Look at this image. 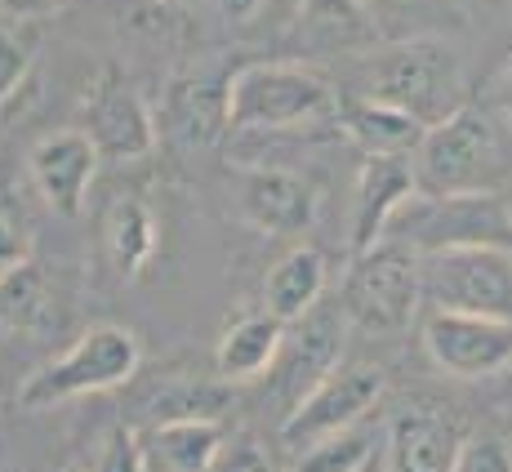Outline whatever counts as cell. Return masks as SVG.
I'll return each instance as SVG.
<instances>
[{"mask_svg": "<svg viewBox=\"0 0 512 472\" xmlns=\"http://www.w3.org/2000/svg\"><path fill=\"white\" fill-rule=\"evenodd\" d=\"M90 472H147V446L139 441V432H130V428L107 432Z\"/></svg>", "mask_w": 512, "mask_h": 472, "instance_id": "obj_27", "label": "cell"}, {"mask_svg": "<svg viewBox=\"0 0 512 472\" xmlns=\"http://www.w3.org/2000/svg\"><path fill=\"white\" fill-rule=\"evenodd\" d=\"M156 245H161L156 214L147 210L139 196H121L103 219V250H107V259H112V268L121 272L125 281L143 277L147 263L156 259Z\"/></svg>", "mask_w": 512, "mask_h": 472, "instance_id": "obj_21", "label": "cell"}, {"mask_svg": "<svg viewBox=\"0 0 512 472\" xmlns=\"http://www.w3.org/2000/svg\"><path fill=\"white\" fill-rule=\"evenodd\" d=\"M36 63V32L27 23L0 27V107L27 85Z\"/></svg>", "mask_w": 512, "mask_h": 472, "instance_id": "obj_25", "label": "cell"}, {"mask_svg": "<svg viewBox=\"0 0 512 472\" xmlns=\"http://www.w3.org/2000/svg\"><path fill=\"white\" fill-rule=\"evenodd\" d=\"M334 330H339L334 317H317V308H312L299 330L285 334V348H281V357L272 370H281V392L290 397V406L312 388V383H321L334 366H339L343 339Z\"/></svg>", "mask_w": 512, "mask_h": 472, "instance_id": "obj_20", "label": "cell"}, {"mask_svg": "<svg viewBox=\"0 0 512 472\" xmlns=\"http://www.w3.org/2000/svg\"><path fill=\"white\" fill-rule=\"evenodd\" d=\"M423 352L450 379H495L512 370V321L432 312L423 321Z\"/></svg>", "mask_w": 512, "mask_h": 472, "instance_id": "obj_10", "label": "cell"}, {"mask_svg": "<svg viewBox=\"0 0 512 472\" xmlns=\"http://www.w3.org/2000/svg\"><path fill=\"white\" fill-rule=\"evenodd\" d=\"M228 85L232 72L214 63H196L170 81L165 94V121L187 147H210L219 143L228 125Z\"/></svg>", "mask_w": 512, "mask_h": 472, "instance_id": "obj_13", "label": "cell"}, {"mask_svg": "<svg viewBox=\"0 0 512 472\" xmlns=\"http://www.w3.org/2000/svg\"><path fill=\"white\" fill-rule=\"evenodd\" d=\"M392 241H406L415 254L464 250V245H512V214L490 188L481 192H415L388 228Z\"/></svg>", "mask_w": 512, "mask_h": 472, "instance_id": "obj_4", "label": "cell"}, {"mask_svg": "<svg viewBox=\"0 0 512 472\" xmlns=\"http://www.w3.org/2000/svg\"><path fill=\"white\" fill-rule=\"evenodd\" d=\"M383 397V370L370 361H348V366H334L321 383H312L299 401L290 406L281 424V441L299 455L312 441L334 437L343 428H357L370 415V406Z\"/></svg>", "mask_w": 512, "mask_h": 472, "instance_id": "obj_8", "label": "cell"}, {"mask_svg": "<svg viewBox=\"0 0 512 472\" xmlns=\"http://www.w3.org/2000/svg\"><path fill=\"white\" fill-rule=\"evenodd\" d=\"M45 285L36 277V268H23L14 277H0V326L36 330L45 321Z\"/></svg>", "mask_w": 512, "mask_h": 472, "instance_id": "obj_24", "label": "cell"}, {"mask_svg": "<svg viewBox=\"0 0 512 472\" xmlns=\"http://www.w3.org/2000/svg\"><path fill=\"white\" fill-rule=\"evenodd\" d=\"M419 192H481L499 174V130L481 107L464 103L446 121L428 125L419 147L410 152Z\"/></svg>", "mask_w": 512, "mask_h": 472, "instance_id": "obj_5", "label": "cell"}, {"mask_svg": "<svg viewBox=\"0 0 512 472\" xmlns=\"http://www.w3.org/2000/svg\"><path fill=\"white\" fill-rule=\"evenodd\" d=\"M210 472H277V468H272V455L254 437H228L219 446V455H214Z\"/></svg>", "mask_w": 512, "mask_h": 472, "instance_id": "obj_29", "label": "cell"}, {"mask_svg": "<svg viewBox=\"0 0 512 472\" xmlns=\"http://www.w3.org/2000/svg\"><path fill=\"white\" fill-rule=\"evenodd\" d=\"M419 192L410 156H366L357 170V196H352V254L370 250L388 236L397 210Z\"/></svg>", "mask_w": 512, "mask_h": 472, "instance_id": "obj_14", "label": "cell"}, {"mask_svg": "<svg viewBox=\"0 0 512 472\" xmlns=\"http://www.w3.org/2000/svg\"><path fill=\"white\" fill-rule=\"evenodd\" d=\"M67 472H81V468H67Z\"/></svg>", "mask_w": 512, "mask_h": 472, "instance_id": "obj_33", "label": "cell"}, {"mask_svg": "<svg viewBox=\"0 0 512 472\" xmlns=\"http://www.w3.org/2000/svg\"><path fill=\"white\" fill-rule=\"evenodd\" d=\"M205 5L223 27H250L268 9V0H205Z\"/></svg>", "mask_w": 512, "mask_h": 472, "instance_id": "obj_30", "label": "cell"}, {"mask_svg": "<svg viewBox=\"0 0 512 472\" xmlns=\"http://www.w3.org/2000/svg\"><path fill=\"white\" fill-rule=\"evenodd\" d=\"M326 281H330V268H326V259H321V250L294 245V250H285L281 259L272 263L268 277H263V312L281 317L285 326L303 321L321 303Z\"/></svg>", "mask_w": 512, "mask_h": 472, "instance_id": "obj_19", "label": "cell"}, {"mask_svg": "<svg viewBox=\"0 0 512 472\" xmlns=\"http://www.w3.org/2000/svg\"><path fill=\"white\" fill-rule=\"evenodd\" d=\"M464 432L437 410H406L388 424V472H450Z\"/></svg>", "mask_w": 512, "mask_h": 472, "instance_id": "obj_16", "label": "cell"}, {"mask_svg": "<svg viewBox=\"0 0 512 472\" xmlns=\"http://www.w3.org/2000/svg\"><path fill=\"white\" fill-rule=\"evenodd\" d=\"M58 0H0V14L14 18V23H36V18L54 14Z\"/></svg>", "mask_w": 512, "mask_h": 472, "instance_id": "obj_32", "label": "cell"}, {"mask_svg": "<svg viewBox=\"0 0 512 472\" xmlns=\"http://www.w3.org/2000/svg\"><path fill=\"white\" fill-rule=\"evenodd\" d=\"M294 36L312 54H366L383 41L366 0H299Z\"/></svg>", "mask_w": 512, "mask_h": 472, "instance_id": "obj_15", "label": "cell"}, {"mask_svg": "<svg viewBox=\"0 0 512 472\" xmlns=\"http://www.w3.org/2000/svg\"><path fill=\"white\" fill-rule=\"evenodd\" d=\"M366 472H370V468H366Z\"/></svg>", "mask_w": 512, "mask_h": 472, "instance_id": "obj_34", "label": "cell"}, {"mask_svg": "<svg viewBox=\"0 0 512 472\" xmlns=\"http://www.w3.org/2000/svg\"><path fill=\"white\" fill-rule=\"evenodd\" d=\"M223 441L219 419H165L147 437V455L165 472H210Z\"/></svg>", "mask_w": 512, "mask_h": 472, "instance_id": "obj_22", "label": "cell"}, {"mask_svg": "<svg viewBox=\"0 0 512 472\" xmlns=\"http://www.w3.org/2000/svg\"><path fill=\"white\" fill-rule=\"evenodd\" d=\"M374 23H383V14H428V9H441L446 0H366Z\"/></svg>", "mask_w": 512, "mask_h": 472, "instance_id": "obj_31", "label": "cell"}, {"mask_svg": "<svg viewBox=\"0 0 512 472\" xmlns=\"http://www.w3.org/2000/svg\"><path fill=\"white\" fill-rule=\"evenodd\" d=\"M143 361L139 334L125 326H90L63 357L36 366L18 383V406L23 410H54L63 401L94 397V392L125 388Z\"/></svg>", "mask_w": 512, "mask_h": 472, "instance_id": "obj_3", "label": "cell"}, {"mask_svg": "<svg viewBox=\"0 0 512 472\" xmlns=\"http://www.w3.org/2000/svg\"><path fill=\"white\" fill-rule=\"evenodd\" d=\"M423 299L432 303V312L512 321V245L423 254Z\"/></svg>", "mask_w": 512, "mask_h": 472, "instance_id": "obj_7", "label": "cell"}, {"mask_svg": "<svg viewBox=\"0 0 512 472\" xmlns=\"http://www.w3.org/2000/svg\"><path fill=\"white\" fill-rule=\"evenodd\" d=\"M32 245H36V232L27 210L14 196L0 192V277H14V272L32 268Z\"/></svg>", "mask_w": 512, "mask_h": 472, "instance_id": "obj_26", "label": "cell"}, {"mask_svg": "<svg viewBox=\"0 0 512 472\" xmlns=\"http://www.w3.org/2000/svg\"><path fill=\"white\" fill-rule=\"evenodd\" d=\"M450 472H512V450L499 437H464Z\"/></svg>", "mask_w": 512, "mask_h": 472, "instance_id": "obj_28", "label": "cell"}, {"mask_svg": "<svg viewBox=\"0 0 512 472\" xmlns=\"http://www.w3.org/2000/svg\"><path fill=\"white\" fill-rule=\"evenodd\" d=\"M423 303V254L406 241L383 236L379 245L352 254V272L343 285V308L370 334H401L419 317Z\"/></svg>", "mask_w": 512, "mask_h": 472, "instance_id": "obj_6", "label": "cell"}, {"mask_svg": "<svg viewBox=\"0 0 512 472\" xmlns=\"http://www.w3.org/2000/svg\"><path fill=\"white\" fill-rule=\"evenodd\" d=\"M98 161L103 156H98V147L85 130H54L27 152V170H32L36 192L63 219H81L85 214Z\"/></svg>", "mask_w": 512, "mask_h": 472, "instance_id": "obj_12", "label": "cell"}, {"mask_svg": "<svg viewBox=\"0 0 512 472\" xmlns=\"http://www.w3.org/2000/svg\"><path fill=\"white\" fill-rule=\"evenodd\" d=\"M285 348V321L272 312H250L236 317L228 330L214 343V370L223 383H254L263 375H272Z\"/></svg>", "mask_w": 512, "mask_h": 472, "instance_id": "obj_17", "label": "cell"}, {"mask_svg": "<svg viewBox=\"0 0 512 472\" xmlns=\"http://www.w3.org/2000/svg\"><path fill=\"white\" fill-rule=\"evenodd\" d=\"M361 94L410 112L419 125H437L464 107L468 72L455 41L428 36H397L388 45H374L357 63Z\"/></svg>", "mask_w": 512, "mask_h": 472, "instance_id": "obj_1", "label": "cell"}, {"mask_svg": "<svg viewBox=\"0 0 512 472\" xmlns=\"http://www.w3.org/2000/svg\"><path fill=\"white\" fill-rule=\"evenodd\" d=\"M370 464H374V432L343 428L334 437H321L308 450H299L294 472H366Z\"/></svg>", "mask_w": 512, "mask_h": 472, "instance_id": "obj_23", "label": "cell"}, {"mask_svg": "<svg viewBox=\"0 0 512 472\" xmlns=\"http://www.w3.org/2000/svg\"><path fill=\"white\" fill-rule=\"evenodd\" d=\"M334 121H339V130L366 156H410L419 147L423 130H428V125H419L410 112H401V107H392V103H379V98H366V94L343 98Z\"/></svg>", "mask_w": 512, "mask_h": 472, "instance_id": "obj_18", "label": "cell"}, {"mask_svg": "<svg viewBox=\"0 0 512 472\" xmlns=\"http://www.w3.org/2000/svg\"><path fill=\"white\" fill-rule=\"evenodd\" d=\"M85 134L94 139L98 156L116 165H130L152 156L156 147V116L147 107V98L134 90V81L116 63H107L103 72L85 90Z\"/></svg>", "mask_w": 512, "mask_h": 472, "instance_id": "obj_9", "label": "cell"}, {"mask_svg": "<svg viewBox=\"0 0 512 472\" xmlns=\"http://www.w3.org/2000/svg\"><path fill=\"white\" fill-rule=\"evenodd\" d=\"M343 94L312 63H245L228 85V125L236 134H277L334 121Z\"/></svg>", "mask_w": 512, "mask_h": 472, "instance_id": "obj_2", "label": "cell"}, {"mask_svg": "<svg viewBox=\"0 0 512 472\" xmlns=\"http://www.w3.org/2000/svg\"><path fill=\"white\" fill-rule=\"evenodd\" d=\"M236 201H241V219L268 236L308 232L321 210L317 183L285 170V165H245Z\"/></svg>", "mask_w": 512, "mask_h": 472, "instance_id": "obj_11", "label": "cell"}]
</instances>
